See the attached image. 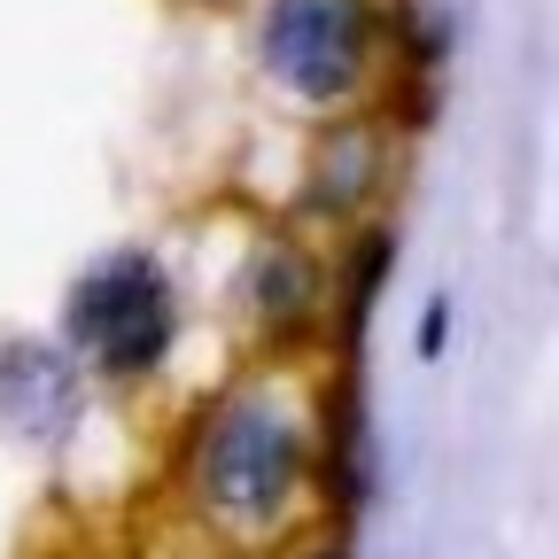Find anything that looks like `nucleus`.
I'll return each instance as SVG.
<instances>
[{"instance_id":"1","label":"nucleus","mask_w":559,"mask_h":559,"mask_svg":"<svg viewBox=\"0 0 559 559\" xmlns=\"http://www.w3.org/2000/svg\"><path fill=\"white\" fill-rule=\"evenodd\" d=\"M304 489V419L272 396H226L194 436V498L226 536L257 544Z\"/></svg>"},{"instance_id":"2","label":"nucleus","mask_w":559,"mask_h":559,"mask_svg":"<svg viewBox=\"0 0 559 559\" xmlns=\"http://www.w3.org/2000/svg\"><path fill=\"white\" fill-rule=\"evenodd\" d=\"M62 334L102 381L156 373L164 349H171V280H164V264L140 257V249L94 264L62 304Z\"/></svg>"},{"instance_id":"3","label":"nucleus","mask_w":559,"mask_h":559,"mask_svg":"<svg viewBox=\"0 0 559 559\" xmlns=\"http://www.w3.org/2000/svg\"><path fill=\"white\" fill-rule=\"evenodd\" d=\"M373 62V9L366 0H272L264 16V70L296 102L358 94Z\"/></svg>"},{"instance_id":"4","label":"nucleus","mask_w":559,"mask_h":559,"mask_svg":"<svg viewBox=\"0 0 559 559\" xmlns=\"http://www.w3.org/2000/svg\"><path fill=\"white\" fill-rule=\"evenodd\" d=\"M70 419H79V366L47 342L0 349V428L16 443H62Z\"/></svg>"},{"instance_id":"5","label":"nucleus","mask_w":559,"mask_h":559,"mask_svg":"<svg viewBox=\"0 0 559 559\" xmlns=\"http://www.w3.org/2000/svg\"><path fill=\"white\" fill-rule=\"evenodd\" d=\"M443 319H451V304H428V326H419V349H428V358L443 349Z\"/></svg>"},{"instance_id":"6","label":"nucleus","mask_w":559,"mask_h":559,"mask_svg":"<svg viewBox=\"0 0 559 559\" xmlns=\"http://www.w3.org/2000/svg\"><path fill=\"white\" fill-rule=\"evenodd\" d=\"M319 559H342V551H319Z\"/></svg>"}]
</instances>
